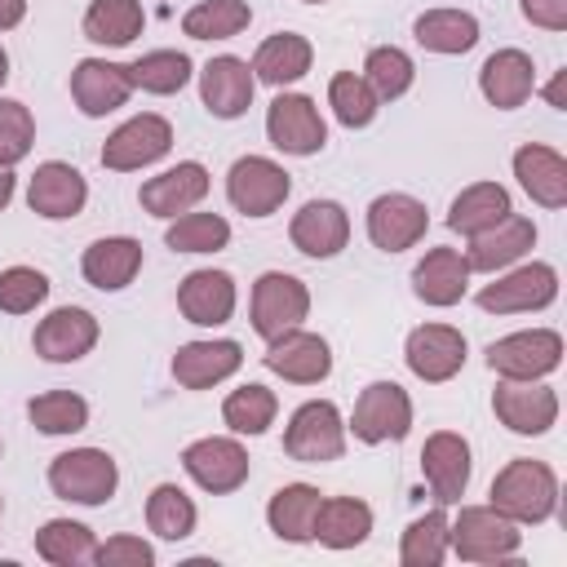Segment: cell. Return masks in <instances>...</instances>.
Segmentation results:
<instances>
[{"instance_id":"6da1fadb","label":"cell","mask_w":567,"mask_h":567,"mask_svg":"<svg viewBox=\"0 0 567 567\" xmlns=\"http://www.w3.org/2000/svg\"><path fill=\"white\" fill-rule=\"evenodd\" d=\"M492 509L505 514L518 527H536L558 509V474L545 461L514 456L509 465L496 470L492 478Z\"/></svg>"},{"instance_id":"7a4b0ae2","label":"cell","mask_w":567,"mask_h":567,"mask_svg":"<svg viewBox=\"0 0 567 567\" xmlns=\"http://www.w3.org/2000/svg\"><path fill=\"white\" fill-rule=\"evenodd\" d=\"M518 545H523L518 523H509L492 505H461V514L447 518V549L461 563H501L514 558Z\"/></svg>"},{"instance_id":"3957f363","label":"cell","mask_w":567,"mask_h":567,"mask_svg":"<svg viewBox=\"0 0 567 567\" xmlns=\"http://www.w3.org/2000/svg\"><path fill=\"white\" fill-rule=\"evenodd\" d=\"M284 452L301 465H328L346 452V416L332 399L301 403L284 425Z\"/></svg>"},{"instance_id":"277c9868","label":"cell","mask_w":567,"mask_h":567,"mask_svg":"<svg viewBox=\"0 0 567 567\" xmlns=\"http://www.w3.org/2000/svg\"><path fill=\"white\" fill-rule=\"evenodd\" d=\"M49 487L75 505H106L120 487V465L102 447H71L49 461Z\"/></svg>"},{"instance_id":"5b68a950","label":"cell","mask_w":567,"mask_h":567,"mask_svg":"<svg viewBox=\"0 0 567 567\" xmlns=\"http://www.w3.org/2000/svg\"><path fill=\"white\" fill-rule=\"evenodd\" d=\"M346 430L359 443H368V447L408 439V430H412V399H408V390L399 381H372V385H363L359 399H354V412H350Z\"/></svg>"},{"instance_id":"8992f818","label":"cell","mask_w":567,"mask_h":567,"mask_svg":"<svg viewBox=\"0 0 567 567\" xmlns=\"http://www.w3.org/2000/svg\"><path fill=\"white\" fill-rule=\"evenodd\" d=\"M563 363V337L554 328H523L487 346V368L501 381H540Z\"/></svg>"},{"instance_id":"52a82bcc","label":"cell","mask_w":567,"mask_h":567,"mask_svg":"<svg viewBox=\"0 0 567 567\" xmlns=\"http://www.w3.org/2000/svg\"><path fill=\"white\" fill-rule=\"evenodd\" d=\"M310 315V288L288 275V270H266L252 284V301H248V319L257 337H279L288 328H301V319Z\"/></svg>"},{"instance_id":"ba28073f","label":"cell","mask_w":567,"mask_h":567,"mask_svg":"<svg viewBox=\"0 0 567 567\" xmlns=\"http://www.w3.org/2000/svg\"><path fill=\"white\" fill-rule=\"evenodd\" d=\"M266 137L284 155H319L328 146V124L306 93H279L266 106Z\"/></svg>"},{"instance_id":"9c48e42d","label":"cell","mask_w":567,"mask_h":567,"mask_svg":"<svg viewBox=\"0 0 567 567\" xmlns=\"http://www.w3.org/2000/svg\"><path fill=\"white\" fill-rule=\"evenodd\" d=\"M173 151V124L155 111H142L133 120H124L106 142H102V168L111 173H133L146 168L155 159H164Z\"/></svg>"},{"instance_id":"30bf717a","label":"cell","mask_w":567,"mask_h":567,"mask_svg":"<svg viewBox=\"0 0 567 567\" xmlns=\"http://www.w3.org/2000/svg\"><path fill=\"white\" fill-rule=\"evenodd\" d=\"M292 190V177L284 173V164L266 159V155H239L226 173V199L244 213V217H270Z\"/></svg>"},{"instance_id":"8fae6325","label":"cell","mask_w":567,"mask_h":567,"mask_svg":"<svg viewBox=\"0 0 567 567\" xmlns=\"http://www.w3.org/2000/svg\"><path fill=\"white\" fill-rule=\"evenodd\" d=\"M182 470L213 496H226V492H239L248 483V452L239 439H226V434H208V439H195L186 443L182 452Z\"/></svg>"},{"instance_id":"7c38bea8","label":"cell","mask_w":567,"mask_h":567,"mask_svg":"<svg viewBox=\"0 0 567 567\" xmlns=\"http://www.w3.org/2000/svg\"><path fill=\"white\" fill-rule=\"evenodd\" d=\"M558 297V270L549 261H527L501 275L478 292V306L487 315H523V310H545Z\"/></svg>"},{"instance_id":"4fadbf2b","label":"cell","mask_w":567,"mask_h":567,"mask_svg":"<svg viewBox=\"0 0 567 567\" xmlns=\"http://www.w3.org/2000/svg\"><path fill=\"white\" fill-rule=\"evenodd\" d=\"M465 332L452 328V323H421L408 332L403 341V359L412 368V377L439 385V381H452L461 368H465Z\"/></svg>"},{"instance_id":"5bb4252c","label":"cell","mask_w":567,"mask_h":567,"mask_svg":"<svg viewBox=\"0 0 567 567\" xmlns=\"http://www.w3.org/2000/svg\"><path fill=\"white\" fill-rule=\"evenodd\" d=\"M425 230H430V213L416 195L390 190V195H377L368 204V239L381 252H403V248L421 244Z\"/></svg>"},{"instance_id":"9a60e30c","label":"cell","mask_w":567,"mask_h":567,"mask_svg":"<svg viewBox=\"0 0 567 567\" xmlns=\"http://www.w3.org/2000/svg\"><path fill=\"white\" fill-rule=\"evenodd\" d=\"M97 337H102V328H97L93 310H84V306H58V310H49L35 323L31 346L49 363H75V359H84L97 346Z\"/></svg>"},{"instance_id":"2e32d148","label":"cell","mask_w":567,"mask_h":567,"mask_svg":"<svg viewBox=\"0 0 567 567\" xmlns=\"http://www.w3.org/2000/svg\"><path fill=\"white\" fill-rule=\"evenodd\" d=\"M261 363L284 377V381H297V385H319L328 372H332V350L319 332H306V328H288L279 337L266 341V354Z\"/></svg>"},{"instance_id":"e0dca14e","label":"cell","mask_w":567,"mask_h":567,"mask_svg":"<svg viewBox=\"0 0 567 567\" xmlns=\"http://www.w3.org/2000/svg\"><path fill=\"white\" fill-rule=\"evenodd\" d=\"M252 93H257V75H252V66L244 58L221 53V58H208L199 66V97H204L208 115L239 120L252 106Z\"/></svg>"},{"instance_id":"ac0fdd59","label":"cell","mask_w":567,"mask_h":567,"mask_svg":"<svg viewBox=\"0 0 567 567\" xmlns=\"http://www.w3.org/2000/svg\"><path fill=\"white\" fill-rule=\"evenodd\" d=\"M27 204L35 217H49V221H66L75 217L84 204H89V182L75 164L66 159H44L31 182H27Z\"/></svg>"},{"instance_id":"d6986e66","label":"cell","mask_w":567,"mask_h":567,"mask_svg":"<svg viewBox=\"0 0 567 567\" xmlns=\"http://www.w3.org/2000/svg\"><path fill=\"white\" fill-rule=\"evenodd\" d=\"M492 412L514 434H545L558 421V394L540 381H501L492 390Z\"/></svg>"},{"instance_id":"ffe728a7","label":"cell","mask_w":567,"mask_h":567,"mask_svg":"<svg viewBox=\"0 0 567 567\" xmlns=\"http://www.w3.org/2000/svg\"><path fill=\"white\" fill-rule=\"evenodd\" d=\"M470 470H474L470 443L456 430H434L425 439V447H421V474H425V483H430V492H434L439 505H456L465 496Z\"/></svg>"},{"instance_id":"44dd1931","label":"cell","mask_w":567,"mask_h":567,"mask_svg":"<svg viewBox=\"0 0 567 567\" xmlns=\"http://www.w3.org/2000/svg\"><path fill=\"white\" fill-rule=\"evenodd\" d=\"M133 93L128 62H106V58H80L71 71V97L89 120H102L120 111Z\"/></svg>"},{"instance_id":"7402d4cb","label":"cell","mask_w":567,"mask_h":567,"mask_svg":"<svg viewBox=\"0 0 567 567\" xmlns=\"http://www.w3.org/2000/svg\"><path fill=\"white\" fill-rule=\"evenodd\" d=\"M288 239L297 252L323 261V257H337L346 244H350V213L337 204V199H310L292 213L288 221Z\"/></svg>"},{"instance_id":"603a6c76","label":"cell","mask_w":567,"mask_h":567,"mask_svg":"<svg viewBox=\"0 0 567 567\" xmlns=\"http://www.w3.org/2000/svg\"><path fill=\"white\" fill-rule=\"evenodd\" d=\"M208 195V168L199 159H182L155 177L142 182L137 199L151 217H177V213H190L199 199Z\"/></svg>"},{"instance_id":"cb8c5ba5","label":"cell","mask_w":567,"mask_h":567,"mask_svg":"<svg viewBox=\"0 0 567 567\" xmlns=\"http://www.w3.org/2000/svg\"><path fill=\"white\" fill-rule=\"evenodd\" d=\"M244 363V346L230 341V337H217V341H186L177 346L173 354V381L186 385V390H208L226 377H235Z\"/></svg>"},{"instance_id":"d4e9b609","label":"cell","mask_w":567,"mask_h":567,"mask_svg":"<svg viewBox=\"0 0 567 567\" xmlns=\"http://www.w3.org/2000/svg\"><path fill=\"white\" fill-rule=\"evenodd\" d=\"M235 279L226 270H190L182 284H177V310L186 315V323H199V328H217L235 315Z\"/></svg>"},{"instance_id":"484cf974","label":"cell","mask_w":567,"mask_h":567,"mask_svg":"<svg viewBox=\"0 0 567 567\" xmlns=\"http://www.w3.org/2000/svg\"><path fill=\"white\" fill-rule=\"evenodd\" d=\"M532 244H536V226H532V217L509 213L505 221H496L492 230H483V235L470 239V248H465V266H470V275H474V270H478V275H496V270L514 266L523 252H532Z\"/></svg>"},{"instance_id":"4316f807","label":"cell","mask_w":567,"mask_h":567,"mask_svg":"<svg viewBox=\"0 0 567 567\" xmlns=\"http://www.w3.org/2000/svg\"><path fill=\"white\" fill-rule=\"evenodd\" d=\"M478 89L496 111H514L536 93V66L532 53L523 49H496L483 66H478Z\"/></svg>"},{"instance_id":"83f0119b","label":"cell","mask_w":567,"mask_h":567,"mask_svg":"<svg viewBox=\"0 0 567 567\" xmlns=\"http://www.w3.org/2000/svg\"><path fill=\"white\" fill-rule=\"evenodd\" d=\"M142 270V244L133 235H106V239H93L80 257V275L102 288V292H120L137 279Z\"/></svg>"},{"instance_id":"f1b7e54d","label":"cell","mask_w":567,"mask_h":567,"mask_svg":"<svg viewBox=\"0 0 567 567\" xmlns=\"http://www.w3.org/2000/svg\"><path fill=\"white\" fill-rule=\"evenodd\" d=\"M514 177L540 208H567V159L554 146H540V142L518 146Z\"/></svg>"},{"instance_id":"f546056e","label":"cell","mask_w":567,"mask_h":567,"mask_svg":"<svg viewBox=\"0 0 567 567\" xmlns=\"http://www.w3.org/2000/svg\"><path fill=\"white\" fill-rule=\"evenodd\" d=\"M465 288H470V266H465V252L456 248H430L412 270V292L425 306L447 310L465 297Z\"/></svg>"},{"instance_id":"4dcf8cb0","label":"cell","mask_w":567,"mask_h":567,"mask_svg":"<svg viewBox=\"0 0 567 567\" xmlns=\"http://www.w3.org/2000/svg\"><path fill=\"white\" fill-rule=\"evenodd\" d=\"M310 62H315V49H310L306 35H297V31H275V35H266V40L257 44V53H252L248 66H252L257 84L284 89V84H297V80L310 71Z\"/></svg>"},{"instance_id":"1f68e13d","label":"cell","mask_w":567,"mask_h":567,"mask_svg":"<svg viewBox=\"0 0 567 567\" xmlns=\"http://www.w3.org/2000/svg\"><path fill=\"white\" fill-rule=\"evenodd\" d=\"M319 501H323L319 487H310V483H284V487L270 496V505H266V523H270V532H275L279 540H288V545H306V540H315V514H319Z\"/></svg>"},{"instance_id":"d6a6232c","label":"cell","mask_w":567,"mask_h":567,"mask_svg":"<svg viewBox=\"0 0 567 567\" xmlns=\"http://www.w3.org/2000/svg\"><path fill=\"white\" fill-rule=\"evenodd\" d=\"M372 536V505L359 496H323L315 514V540L328 549H354Z\"/></svg>"},{"instance_id":"836d02e7","label":"cell","mask_w":567,"mask_h":567,"mask_svg":"<svg viewBox=\"0 0 567 567\" xmlns=\"http://www.w3.org/2000/svg\"><path fill=\"white\" fill-rule=\"evenodd\" d=\"M509 213H514V204H509V190H505L501 182H474V186H465V190L452 199L447 226H452L456 235L474 239V235L492 230L496 221H505Z\"/></svg>"},{"instance_id":"e575fe53","label":"cell","mask_w":567,"mask_h":567,"mask_svg":"<svg viewBox=\"0 0 567 567\" xmlns=\"http://www.w3.org/2000/svg\"><path fill=\"white\" fill-rule=\"evenodd\" d=\"M412 35L425 53H470L478 44V18L465 9H425L412 22Z\"/></svg>"},{"instance_id":"d590c367","label":"cell","mask_w":567,"mask_h":567,"mask_svg":"<svg viewBox=\"0 0 567 567\" xmlns=\"http://www.w3.org/2000/svg\"><path fill=\"white\" fill-rule=\"evenodd\" d=\"M84 35L93 40V44H106V49H124V44H133L137 35H142V27H146V9H142V0H93L89 9H84Z\"/></svg>"},{"instance_id":"8d00e7d4","label":"cell","mask_w":567,"mask_h":567,"mask_svg":"<svg viewBox=\"0 0 567 567\" xmlns=\"http://www.w3.org/2000/svg\"><path fill=\"white\" fill-rule=\"evenodd\" d=\"M190 75H195V62H190L186 53H177V49H151V53H142L137 62H128V80H133V89L155 93V97L182 93Z\"/></svg>"},{"instance_id":"74e56055","label":"cell","mask_w":567,"mask_h":567,"mask_svg":"<svg viewBox=\"0 0 567 567\" xmlns=\"http://www.w3.org/2000/svg\"><path fill=\"white\" fill-rule=\"evenodd\" d=\"M275 416H279V399H275V390H266L261 381H248V385L230 390L226 403H221V421L230 425V434L257 439V434H266V430L275 425Z\"/></svg>"},{"instance_id":"f35d334b","label":"cell","mask_w":567,"mask_h":567,"mask_svg":"<svg viewBox=\"0 0 567 567\" xmlns=\"http://www.w3.org/2000/svg\"><path fill=\"white\" fill-rule=\"evenodd\" d=\"M93 532L75 518H49L40 532H35V554L53 567H80V563H93Z\"/></svg>"},{"instance_id":"ab89813d","label":"cell","mask_w":567,"mask_h":567,"mask_svg":"<svg viewBox=\"0 0 567 567\" xmlns=\"http://www.w3.org/2000/svg\"><path fill=\"white\" fill-rule=\"evenodd\" d=\"M195 523H199V509H195V501L177 483H159L146 496V527L159 540H186L195 532Z\"/></svg>"},{"instance_id":"60d3db41","label":"cell","mask_w":567,"mask_h":567,"mask_svg":"<svg viewBox=\"0 0 567 567\" xmlns=\"http://www.w3.org/2000/svg\"><path fill=\"white\" fill-rule=\"evenodd\" d=\"M252 22L248 0H199L195 9H186L182 31L190 40H230Z\"/></svg>"},{"instance_id":"b9f144b4","label":"cell","mask_w":567,"mask_h":567,"mask_svg":"<svg viewBox=\"0 0 567 567\" xmlns=\"http://www.w3.org/2000/svg\"><path fill=\"white\" fill-rule=\"evenodd\" d=\"M363 80H368V89L377 93V102H394V97H403V93L412 89L416 66H412V58H408L399 44H377V49L363 58Z\"/></svg>"},{"instance_id":"7bdbcfd3","label":"cell","mask_w":567,"mask_h":567,"mask_svg":"<svg viewBox=\"0 0 567 567\" xmlns=\"http://www.w3.org/2000/svg\"><path fill=\"white\" fill-rule=\"evenodd\" d=\"M164 244L173 252H217L230 244V221L221 213H177L164 230Z\"/></svg>"},{"instance_id":"ee69618b","label":"cell","mask_w":567,"mask_h":567,"mask_svg":"<svg viewBox=\"0 0 567 567\" xmlns=\"http://www.w3.org/2000/svg\"><path fill=\"white\" fill-rule=\"evenodd\" d=\"M27 416L40 434H80L89 425V403L75 390H44L27 403Z\"/></svg>"},{"instance_id":"f6af8a7d","label":"cell","mask_w":567,"mask_h":567,"mask_svg":"<svg viewBox=\"0 0 567 567\" xmlns=\"http://www.w3.org/2000/svg\"><path fill=\"white\" fill-rule=\"evenodd\" d=\"M443 558H447V514L430 509L408 523V532L399 540V563L403 567H439Z\"/></svg>"},{"instance_id":"bcb514c9","label":"cell","mask_w":567,"mask_h":567,"mask_svg":"<svg viewBox=\"0 0 567 567\" xmlns=\"http://www.w3.org/2000/svg\"><path fill=\"white\" fill-rule=\"evenodd\" d=\"M328 106H332V115H337L346 128H368V124L377 120V111H381L377 93H372L368 80L354 75V71H337V75L328 80Z\"/></svg>"},{"instance_id":"7dc6e473","label":"cell","mask_w":567,"mask_h":567,"mask_svg":"<svg viewBox=\"0 0 567 567\" xmlns=\"http://www.w3.org/2000/svg\"><path fill=\"white\" fill-rule=\"evenodd\" d=\"M49 297V279L35 266H9L0 270V310L4 315H31Z\"/></svg>"},{"instance_id":"c3c4849f","label":"cell","mask_w":567,"mask_h":567,"mask_svg":"<svg viewBox=\"0 0 567 567\" xmlns=\"http://www.w3.org/2000/svg\"><path fill=\"white\" fill-rule=\"evenodd\" d=\"M31 142H35V120L22 102L13 97H0V168H13L31 155Z\"/></svg>"},{"instance_id":"681fc988","label":"cell","mask_w":567,"mask_h":567,"mask_svg":"<svg viewBox=\"0 0 567 567\" xmlns=\"http://www.w3.org/2000/svg\"><path fill=\"white\" fill-rule=\"evenodd\" d=\"M97 567H155V549L142 536H111L93 549Z\"/></svg>"},{"instance_id":"f907efd6","label":"cell","mask_w":567,"mask_h":567,"mask_svg":"<svg viewBox=\"0 0 567 567\" xmlns=\"http://www.w3.org/2000/svg\"><path fill=\"white\" fill-rule=\"evenodd\" d=\"M523 18L545 31H567V0H518Z\"/></svg>"},{"instance_id":"816d5d0a","label":"cell","mask_w":567,"mask_h":567,"mask_svg":"<svg viewBox=\"0 0 567 567\" xmlns=\"http://www.w3.org/2000/svg\"><path fill=\"white\" fill-rule=\"evenodd\" d=\"M27 18V0H0V31H13Z\"/></svg>"},{"instance_id":"f5cc1de1","label":"cell","mask_w":567,"mask_h":567,"mask_svg":"<svg viewBox=\"0 0 567 567\" xmlns=\"http://www.w3.org/2000/svg\"><path fill=\"white\" fill-rule=\"evenodd\" d=\"M563 84H567V71H558V75H554V84L545 89V97H549V106H558V111L567 106V102H563Z\"/></svg>"},{"instance_id":"db71d44e","label":"cell","mask_w":567,"mask_h":567,"mask_svg":"<svg viewBox=\"0 0 567 567\" xmlns=\"http://www.w3.org/2000/svg\"><path fill=\"white\" fill-rule=\"evenodd\" d=\"M9 199H13V168H0V213L9 208Z\"/></svg>"},{"instance_id":"11a10c76","label":"cell","mask_w":567,"mask_h":567,"mask_svg":"<svg viewBox=\"0 0 567 567\" xmlns=\"http://www.w3.org/2000/svg\"><path fill=\"white\" fill-rule=\"evenodd\" d=\"M4 80H9V53L0 49V89H4Z\"/></svg>"},{"instance_id":"9f6ffc18","label":"cell","mask_w":567,"mask_h":567,"mask_svg":"<svg viewBox=\"0 0 567 567\" xmlns=\"http://www.w3.org/2000/svg\"><path fill=\"white\" fill-rule=\"evenodd\" d=\"M301 4H323V0H301Z\"/></svg>"},{"instance_id":"6f0895ef","label":"cell","mask_w":567,"mask_h":567,"mask_svg":"<svg viewBox=\"0 0 567 567\" xmlns=\"http://www.w3.org/2000/svg\"><path fill=\"white\" fill-rule=\"evenodd\" d=\"M0 518H4V496H0Z\"/></svg>"}]
</instances>
